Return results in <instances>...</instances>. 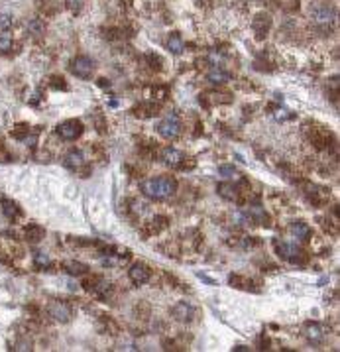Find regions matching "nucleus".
<instances>
[{
	"label": "nucleus",
	"mask_w": 340,
	"mask_h": 352,
	"mask_svg": "<svg viewBox=\"0 0 340 352\" xmlns=\"http://www.w3.org/2000/svg\"><path fill=\"white\" fill-rule=\"evenodd\" d=\"M94 65H92V59L87 55H79L71 61V73L79 79H91Z\"/></svg>",
	"instance_id": "nucleus-4"
},
{
	"label": "nucleus",
	"mask_w": 340,
	"mask_h": 352,
	"mask_svg": "<svg viewBox=\"0 0 340 352\" xmlns=\"http://www.w3.org/2000/svg\"><path fill=\"white\" fill-rule=\"evenodd\" d=\"M83 134V124L79 120H65L57 126V136L61 140H77Z\"/></svg>",
	"instance_id": "nucleus-5"
},
{
	"label": "nucleus",
	"mask_w": 340,
	"mask_h": 352,
	"mask_svg": "<svg viewBox=\"0 0 340 352\" xmlns=\"http://www.w3.org/2000/svg\"><path fill=\"white\" fill-rule=\"evenodd\" d=\"M270 28H272V16L266 14V12L258 14V16L254 18V22H252V30H254V34H256L258 40H264L266 34L270 32Z\"/></svg>",
	"instance_id": "nucleus-8"
},
{
	"label": "nucleus",
	"mask_w": 340,
	"mask_h": 352,
	"mask_svg": "<svg viewBox=\"0 0 340 352\" xmlns=\"http://www.w3.org/2000/svg\"><path fill=\"white\" fill-rule=\"evenodd\" d=\"M218 195L228 199V201H238L240 189L236 187V185H232V183H222V185H218Z\"/></svg>",
	"instance_id": "nucleus-16"
},
{
	"label": "nucleus",
	"mask_w": 340,
	"mask_h": 352,
	"mask_svg": "<svg viewBox=\"0 0 340 352\" xmlns=\"http://www.w3.org/2000/svg\"><path fill=\"white\" fill-rule=\"evenodd\" d=\"M46 236V230L42 228V226H38V224H32V226H26V230H24V238L28 240V242H40L42 238Z\"/></svg>",
	"instance_id": "nucleus-14"
},
{
	"label": "nucleus",
	"mask_w": 340,
	"mask_h": 352,
	"mask_svg": "<svg viewBox=\"0 0 340 352\" xmlns=\"http://www.w3.org/2000/svg\"><path fill=\"white\" fill-rule=\"evenodd\" d=\"M128 278L132 280V283L142 285V283L150 282V278H152V270H150L148 264H144V262H136V264L130 266V270H128Z\"/></svg>",
	"instance_id": "nucleus-6"
},
{
	"label": "nucleus",
	"mask_w": 340,
	"mask_h": 352,
	"mask_svg": "<svg viewBox=\"0 0 340 352\" xmlns=\"http://www.w3.org/2000/svg\"><path fill=\"white\" fill-rule=\"evenodd\" d=\"M0 209H2V212H4L8 218H14V216H18V212H20L18 205H16L14 201H2V203H0Z\"/></svg>",
	"instance_id": "nucleus-20"
},
{
	"label": "nucleus",
	"mask_w": 340,
	"mask_h": 352,
	"mask_svg": "<svg viewBox=\"0 0 340 352\" xmlns=\"http://www.w3.org/2000/svg\"><path fill=\"white\" fill-rule=\"evenodd\" d=\"M148 59L152 61V67L154 69H161V57H158V55H148Z\"/></svg>",
	"instance_id": "nucleus-29"
},
{
	"label": "nucleus",
	"mask_w": 340,
	"mask_h": 352,
	"mask_svg": "<svg viewBox=\"0 0 340 352\" xmlns=\"http://www.w3.org/2000/svg\"><path fill=\"white\" fill-rule=\"evenodd\" d=\"M181 120L177 114H167V116L163 118L161 122L158 124V134L161 138H167V140H175V138H179L181 136Z\"/></svg>",
	"instance_id": "nucleus-3"
},
{
	"label": "nucleus",
	"mask_w": 340,
	"mask_h": 352,
	"mask_svg": "<svg viewBox=\"0 0 340 352\" xmlns=\"http://www.w3.org/2000/svg\"><path fill=\"white\" fill-rule=\"evenodd\" d=\"M28 30L34 36H42L46 32V24H44V20H40V18H34V20L28 22Z\"/></svg>",
	"instance_id": "nucleus-21"
},
{
	"label": "nucleus",
	"mask_w": 340,
	"mask_h": 352,
	"mask_svg": "<svg viewBox=\"0 0 340 352\" xmlns=\"http://www.w3.org/2000/svg\"><path fill=\"white\" fill-rule=\"evenodd\" d=\"M47 313L57 323H69L71 321V307L67 303H63V301H51L47 305Z\"/></svg>",
	"instance_id": "nucleus-7"
},
{
	"label": "nucleus",
	"mask_w": 340,
	"mask_h": 352,
	"mask_svg": "<svg viewBox=\"0 0 340 352\" xmlns=\"http://www.w3.org/2000/svg\"><path fill=\"white\" fill-rule=\"evenodd\" d=\"M177 189V181L173 177H152L142 183V193L154 201H163L169 195H173Z\"/></svg>",
	"instance_id": "nucleus-1"
},
{
	"label": "nucleus",
	"mask_w": 340,
	"mask_h": 352,
	"mask_svg": "<svg viewBox=\"0 0 340 352\" xmlns=\"http://www.w3.org/2000/svg\"><path fill=\"white\" fill-rule=\"evenodd\" d=\"M161 160H163V164L171 165V167H179L185 160V156H183V152L175 150V148H165L161 154Z\"/></svg>",
	"instance_id": "nucleus-9"
},
{
	"label": "nucleus",
	"mask_w": 340,
	"mask_h": 352,
	"mask_svg": "<svg viewBox=\"0 0 340 352\" xmlns=\"http://www.w3.org/2000/svg\"><path fill=\"white\" fill-rule=\"evenodd\" d=\"M30 132V128L26 126V124H18V126H14V130H12V136L16 138V140H26V134Z\"/></svg>",
	"instance_id": "nucleus-25"
},
{
	"label": "nucleus",
	"mask_w": 340,
	"mask_h": 352,
	"mask_svg": "<svg viewBox=\"0 0 340 352\" xmlns=\"http://www.w3.org/2000/svg\"><path fill=\"white\" fill-rule=\"evenodd\" d=\"M218 173H220L222 177H236V175H240V173L236 171V167H232V165H220Z\"/></svg>",
	"instance_id": "nucleus-26"
},
{
	"label": "nucleus",
	"mask_w": 340,
	"mask_h": 352,
	"mask_svg": "<svg viewBox=\"0 0 340 352\" xmlns=\"http://www.w3.org/2000/svg\"><path fill=\"white\" fill-rule=\"evenodd\" d=\"M12 28V16L8 12H0V30H10Z\"/></svg>",
	"instance_id": "nucleus-27"
},
{
	"label": "nucleus",
	"mask_w": 340,
	"mask_h": 352,
	"mask_svg": "<svg viewBox=\"0 0 340 352\" xmlns=\"http://www.w3.org/2000/svg\"><path fill=\"white\" fill-rule=\"evenodd\" d=\"M275 250H277V254H279L281 258L291 262V264H305V262H307L305 252H303L297 244L283 242V240H275Z\"/></svg>",
	"instance_id": "nucleus-2"
},
{
	"label": "nucleus",
	"mask_w": 340,
	"mask_h": 352,
	"mask_svg": "<svg viewBox=\"0 0 340 352\" xmlns=\"http://www.w3.org/2000/svg\"><path fill=\"white\" fill-rule=\"evenodd\" d=\"M83 164H85L83 152H79V150H71V152H67V156H65V165H67L69 169H79Z\"/></svg>",
	"instance_id": "nucleus-13"
},
{
	"label": "nucleus",
	"mask_w": 340,
	"mask_h": 352,
	"mask_svg": "<svg viewBox=\"0 0 340 352\" xmlns=\"http://www.w3.org/2000/svg\"><path fill=\"white\" fill-rule=\"evenodd\" d=\"M173 317L177 319V321H181V323H189L191 319H193V315H195V309L189 305V303H185V301H181V303H177V305L173 307Z\"/></svg>",
	"instance_id": "nucleus-10"
},
{
	"label": "nucleus",
	"mask_w": 340,
	"mask_h": 352,
	"mask_svg": "<svg viewBox=\"0 0 340 352\" xmlns=\"http://www.w3.org/2000/svg\"><path fill=\"white\" fill-rule=\"evenodd\" d=\"M206 79H208L210 83H214V85H222V83L230 81V75H228L226 71L212 69L210 73H208V75H206Z\"/></svg>",
	"instance_id": "nucleus-18"
},
{
	"label": "nucleus",
	"mask_w": 340,
	"mask_h": 352,
	"mask_svg": "<svg viewBox=\"0 0 340 352\" xmlns=\"http://www.w3.org/2000/svg\"><path fill=\"white\" fill-rule=\"evenodd\" d=\"M305 336H307V340L313 342V344L322 342V338H324L322 327L317 325V323H309V325H305Z\"/></svg>",
	"instance_id": "nucleus-12"
},
{
	"label": "nucleus",
	"mask_w": 340,
	"mask_h": 352,
	"mask_svg": "<svg viewBox=\"0 0 340 352\" xmlns=\"http://www.w3.org/2000/svg\"><path fill=\"white\" fill-rule=\"evenodd\" d=\"M65 270H67L71 276H85L89 268L85 264H81V262H67L65 264Z\"/></svg>",
	"instance_id": "nucleus-19"
},
{
	"label": "nucleus",
	"mask_w": 340,
	"mask_h": 352,
	"mask_svg": "<svg viewBox=\"0 0 340 352\" xmlns=\"http://www.w3.org/2000/svg\"><path fill=\"white\" fill-rule=\"evenodd\" d=\"M49 264H51V258L47 256L46 252H36V254H34V266H36L38 270H46Z\"/></svg>",
	"instance_id": "nucleus-23"
},
{
	"label": "nucleus",
	"mask_w": 340,
	"mask_h": 352,
	"mask_svg": "<svg viewBox=\"0 0 340 352\" xmlns=\"http://www.w3.org/2000/svg\"><path fill=\"white\" fill-rule=\"evenodd\" d=\"M65 6H67L71 12L77 14V12L83 8V0H65Z\"/></svg>",
	"instance_id": "nucleus-28"
},
{
	"label": "nucleus",
	"mask_w": 340,
	"mask_h": 352,
	"mask_svg": "<svg viewBox=\"0 0 340 352\" xmlns=\"http://www.w3.org/2000/svg\"><path fill=\"white\" fill-rule=\"evenodd\" d=\"M248 214L256 220H262V224H270V216L266 214V211L262 207H250Z\"/></svg>",
	"instance_id": "nucleus-22"
},
{
	"label": "nucleus",
	"mask_w": 340,
	"mask_h": 352,
	"mask_svg": "<svg viewBox=\"0 0 340 352\" xmlns=\"http://www.w3.org/2000/svg\"><path fill=\"white\" fill-rule=\"evenodd\" d=\"M10 49H12V40H10V36H6V34H0V55L8 53Z\"/></svg>",
	"instance_id": "nucleus-24"
},
{
	"label": "nucleus",
	"mask_w": 340,
	"mask_h": 352,
	"mask_svg": "<svg viewBox=\"0 0 340 352\" xmlns=\"http://www.w3.org/2000/svg\"><path fill=\"white\" fill-rule=\"evenodd\" d=\"M165 47H167L173 55H179V53H183V49H185V44H183L179 34H171V36L167 38V42H165Z\"/></svg>",
	"instance_id": "nucleus-15"
},
{
	"label": "nucleus",
	"mask_w": 340,
	"mask_h": 352,
	"mask_svg": "<svg viewBox=\"0 0 340 352\" xmlns=\"http://www.w3.org/2000/svg\"><path fill=\"white\" fill-rule=\"evenodd\" d=\"M313 18L318 24H330L334 20V10L330 6H317L313 10Z\"/></svg>",
	"instance_id": "nucleus-11"
},
{
	"label": "nucleus",
	"mask_w": 340,
	"mask_h": 352,
	"mask_svg": "<svg viewBox=\"0 0 340 352\" xmlns=\"http://www.w3.org/2000/svg\"><path fill=\"white\" fill-rule=\"evenodd\" d=\"M289 230H291V234H293L295 238H301V240H305V238H309V236H311V228H309L305 222H301V220H295V222H291Z\"/></svg>",
	"instance_id": "nucleus-17"
}]
</instances>
